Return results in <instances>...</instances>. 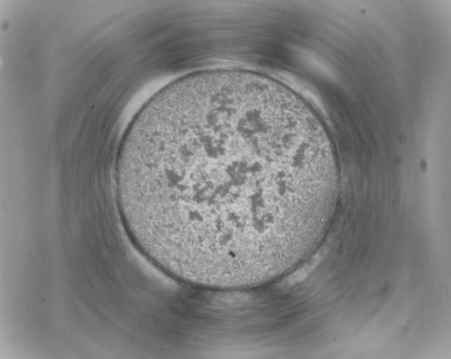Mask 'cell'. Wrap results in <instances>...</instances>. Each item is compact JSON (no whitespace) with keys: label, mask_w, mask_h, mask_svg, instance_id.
I'll return each mask as SVG.
<instances>
[{"label":"cell","mask_w":451,"mask_h":359,"mask_svg":"<svg viewBox=\"0 0 451 359\" xmlns=\"http://www.w3.org/2000/svg\"><path fill=\"white\" fill-rule=\"evenodd\" d=\"M339 174L318 116L260 73L212 70L168 85L122 141L116 189L138 249L171 275L238 288L310 254L334 212Z\"/></svg>","instance_id":"6da1fadb"}]
</instances>
